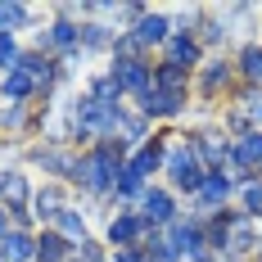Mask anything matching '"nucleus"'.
Masks as SVG:
<instances>
[{"mask_svg": "<svg viewBox=\"0 0 262 262\" xmlns=\"http://www.w3.org/2000/svg\"><path fill=\"white\" fill-rule=\"evenodd\" d=\"M118 262H149L140 249H118Z\"/></svg>", "mask_w": 262, "mask_h": 262, "instance_id": "nucleus-27", "label": "nucleus"}, {"mask_svg": "<svg viewBox=\"0 0 262 262\" xmlns=\"http://www.w3.org/2000/svg\"><path fill=\"white\" fill-rule=\"evenodd\" d=\"M36 212H41V217H59V212H63L59 190H41V194H36Z\"/></svg>", "mask_w": 262, "mask_h": 262, "instance_id": "nucleus-17", "label": "nucleus"}, {"mask_svg": "<svg viewBox=\"0 0 262 262\" xmlns=\"http://www.w3.org/2000/svg\"><path fill=\"white\" fill-rule=\"evenodd\" d=\"M244 204H249V212H262V185H249L244 190Z\"/></svg>", "mask_w": 262, "mask_h": 262, "instance_id": "nucleus-25", "label": "nucleus"}, {"mask_svg": "<svg viewBox=\"0 0 262 262\" xmlns=\"http://www.w3.org/2000/svg\"><path fill=\"white\" fill-rule=\"evenodd\" d=\"M154 41H167V18L163 14H145L136 23V46H154Z\"/></svg>", "mask_w": 262, "mask_h": 262, "instance_id": "nucleus-5", "label": "nucleus"}, {"mask_svg": "<svg viewBox=\"0 0 262 262\" xmlns=\"http://www.w3.org/2000/svg\"><path fill=\"white\" fill-rule=\"evenodd\" d=\"M199 190H204V199H212V204H217V199H226V194H231V181H226L222 172H212V177H204V185H199Z\"/></svg>", "mask_w": 262, "mask_h": 262, "instance_id": "nucleus-14", "label": "nucleus"}, {"mask_svg": "<svg viewBox=\"0 0 262 262\" xmlns=\"http://www.w3.org/2000/svg\"><path fill=\"white\" fill-rule=\"evenodd\" d=\"M23 18H27L23 5H0V27H14V23H23Z\"/></svg>", "mask_w": 262, "mask_h": 262, "instance_id": "nucleus-22", "label": "nucleus"}, {"mask_svg": "<svg viewBox=\"0 0 262 262\" xmlns=\"http://www.w3.org/2000/svg\"><path fill=\"white\" fill-rule=\"evenodd\" d=\"M181 100H185V95H172V91L149 86V91H145V113H149V118H167V113L181 108Z\"/></svg>", "mask_w": 262, "mask_h": 262, "instance_id": "nucleus-4", "label": "nucleus"}, {"mask_svg": "<svg viewBox=\"0 0 262 262\" xmlns=\"http://www.w3.org/2000/svg\"><path fill=\"white\" fill-rule=\"evenodd\" d=\"M235 163H244V167L262 163V136H258V131H249V136L235 145Z\"/></svg>", "mask_w": 262, "mask_h": 262, "instance_id": "nucleus-8", "label": "nucleus"}, {"mask_svg": "<svg viewBox=\"0 0 262 262\" xmlns=\"http://www.w3.org/2000/svg\"><path fill=\"white\" fill-rule=\"evenodd\" d=\"M136 235H140V222H136V217H118V222L108 226V239H113V244H131Z\"/></svg>", "mask_w": 262, "mask_h": 262, "instance_id": "nucleus-12", "label": "nucleus"}, {"mask_svg": "<svg viewBox=\"0 0 262 262\" xmlns=\"http://www.w3.org/2000/svg\"><path fill=\"white\" fill-rule=\"evenodd\" d=\"M199 154H204V158H222V136H204Z\"/></svg>", "mask_w": 262, "mask_h": 262, "instance_id": "nucleus-24", "label": "nucleus"}, {"mask_svg": "<svg viewBox=\"0 0 262 262\" xmlns=\"http://www.w3.org/2000/svg\"><path fill=\"white\" fill-rule=\"evenodd\" d=\"M145 217H154V222H172V199H167L163 190H149V194H145Z\"/></svg>", "mask_w": 262, "mask_h": 262, "instance_id": "nucleus-9", "label": "nucleus"}, {"mask_svg": "<svg viewBox=\"0 0 262 262\" xmlns=\"http://www.w3.org/2000/svg\"><path fill=\"white\" fill-rule=\"evenodd\" d=\"M108 27H86V46H104L108 36H104Z\"/></svg>", "mask_w": 262, "mask_h": 262, "instance_id": "nucleus-26", "label": "nucleus"}, {"mask_svg": "<svg viewBox=\"0 0 262 262\" xmlns=\"http://www.w3.org/2000/svg\"><path fill=\"white\" fill-rule=\"evenodd\" d=\"M0 231H5V217H0Z\"/></svg>", "mask_w": 262, "mask_h": 262, "instance_id": "nucleus-28", "label": "nucleus"}, {"mask_svg": "<svg viewBox=\"0 0 262 262\" xmlns=\"http://www.w3.org/2000/svg\"><path fill=\"white\" fill-rule=\"evenodd\" d=\"M5 95H9V100H27V95H36V81L27 77L23 68H14V73L5 77Z\"/></svg>", "mask_w": 262, "mask_h": 262, "instance_id": "nucleus-7", "label": "nucleus"}, {"mask_svg": "<svg viewBox=\"0 0 262 262\" xmlns=\"http://www.w3.org/2000/svg\"><path fill=\"white\" fill-rule=\"evenodd\" d=\"M0 194H5L9 204H23L27 199V181L18 177V172H5V177H0Z\"/></svg>", "mask_w": 262, "mask_h": 262, "instance_id": "nucleus-11", "label": "nucleus"}, {"mask_svg": "<svg viewBox=\"0 0 262 262\" xmlns=\"http://www.w3.org/2000/svg\"><path fill=\"white\" fill-rule=\"evenodd\" d=\"M226 239H231V244H235V253H244V249H249V244H253V231H249V222H235V226H231V231H226Z\"/></svg>", "mask_w": 262, "mask_h": 262, "instance_id": "nucleus-18", "label": "nucleus"}, {"mask_svg": "<svg viewBox=\"0 0 262 262\" xmlns=\"http://www.w3.org/2000/svg\"><path fill=\"white\" fill-rule=\"evenodd\" d=\"M158 158H163V154H158V149H140V154L131 158L127 177H136V181H145V177H149V172H154V167H158Z\"/></svg>", "mask_w": 262, "mask_h": 262, "instance_id": "nucleus-10", "label": "nucleus"}, {"mask_svg": "<svg viewBox=\"0 0 262 262\" xmlns=\"http://www.w3.org/2000/svg\"><path fill=\"white\" fill-rule=\"evenodd\" d=\"M172 181L181 185V190H199L204 185V172H199V154L194 149H185V145L172 149Z\"/></svg>", "mask_w": 262, "mask_h": 262, "instance_id": "nucleus-1", "label": "nucleus"}, {"mask_svg": "<svg viewBox=\"0 0 262 262\" xmlns=\"http://www.w3.org/2000/svg\"><path fill=\"white\" fill-rule=\"evenodd\" d=\"M0 258L5 262H32L36 258V244H32L23 231H5V235H0Z\"/></svg>", "mask_w": 262, "mask_h": 262, "instance_id": "nucleus-3", "label": "nucleus"}, {"mask_svg": "<svg viewBox=\"0 0 262 262\" xmlns=\"http://www.w3.org/2000/svg\"><path fill=\"white\" fill-rule=\"evenodd\" d=\"M73 41H77V27H73V23H59L50 32V46H73Z\"/></svg>", "mask_w": 262, "mask_h": 262, "instance_id": "nucleus-23", "label": "nucleus"}, {"mask_svg": "<svg viewBox=\"0 0 262 262\" xmlns=\"http://www.w3.org/2000/svg\"><path fill=\"white\" fill-rule=\"evenodd\" d=\"M194 59H199V46L190 36H172V63L181 68V63H194Z\"/></svg>", "mask_w": 262, "mask_h": 262, "instance_id": "nucleus-13", "label": "nucleus"}, {"mask_svg": "<svg viewBox=\"0 0 262 262\" xmlns=\"http://www.w3.org/2000/svg\"><path fill=\"white\" fill-rule=\"evenodd\" d=\"M226 81H231V68H226V63H208V73H204V91H208V95H217Z\"/></svg>", "mask_w": 262, "mask_h": 262, "instance_id": "nucleus-16", "label": "nucleus"}, {"mask_svg": "<svg viewBox=\"0 0 262 262\" xmlns=\"http://www.w3.org/2000/svg\"><path fill=\"white\" fill-rule=\"evenodd\" d=\"M86 262H100V258H86Z\"/></svg>", "mask_w": 262, "mask_h": 262, "instance_id": "nucleus-29", "label": "nucleus"}, {"mask_svg": "<svg viewBox=\"0 0 262 262\" xmlns=\"http://www.w3.org/2000/svg\"><path fill=\"white\" fill-rule=\"evenodd\" d=\"M154 86L158 91H172V95H185V73L177 68V63H163L154 73Z\"/></svg>", "mask_w": 262, "mask_h": 262, "instance_id": "nucleus-6", "label": "nucleus"}, {"mask_svg": "<svg viewBox=\"0 0 262 262\" xmlns=\"http://www.w3.org/2000/svg\"><path fill=\"white\" fill-rule=\"evenodd\" d=\"M14 59H18V50H14V36H9V32H0V63H5L9 73H14Z\"/></svg>", "mask_w": 262, "mask_h": 262, "instance_id": "nucleus-21", "label": "nucleus"}, {"mask_svg": "<svg viewBox=\"0 0 262 262\" xmlns=\"http://www.w3.org/2000/svg\"><path fill=\"white\" fill-rule=\"evenodd\" d=\"M113 81H118L122 91H140V95H145V91H149V81H154V73H149L140 59H127V63H118V68H113Z\"/></svg>", "mask_w": 262, "mask_h": 262, "instance_id": "nucleus-2", "label": "nucleus"}, {"mask_svg": "<svg viewBox=\"0 0 262 262\" xmlns=\"http://www.w3.org/2000/svg\"><path fill=\"white\" fill-rule=\"evenodd\" d=\"M59 226H63V235H68V239H81V231H86V226H81V217H77L73 208L59 212Z\"/></svg>", "mask_w": 262, "mask_h": 262, "instance_id": "nucleus-19", "label": "nucleus"}, {"mask_svg": "<svg viewBox=\"0 0 262 262\" xmlns=\"http://www.w3.org/2000/svg\"><path fill=\"white\" fill-rule=\"evenodd\" d=\"M63 253H68V244H63L59 235H46L41 244H36V258H41V262H59Z\"/></svg>", "mask_w": 262, "mask_h": 262, "instance_id": "nucleus-15", "label": "nucleus"}, {"mask_svg": "<svg viewBox=\"0 0 262 262\" xmlns=\"http://www.w3.org/2000/svg\"><path fill=\"white\" fill-rule=\"evenodd\" d=\"M244 73H249L253 81H262V50H258V46H253V50H244Z\"/></svg>", "mask_w": 262, "mask_h": 262, "instance_id": "nucleus-20", "label": "nucleus"}]
</instances>
